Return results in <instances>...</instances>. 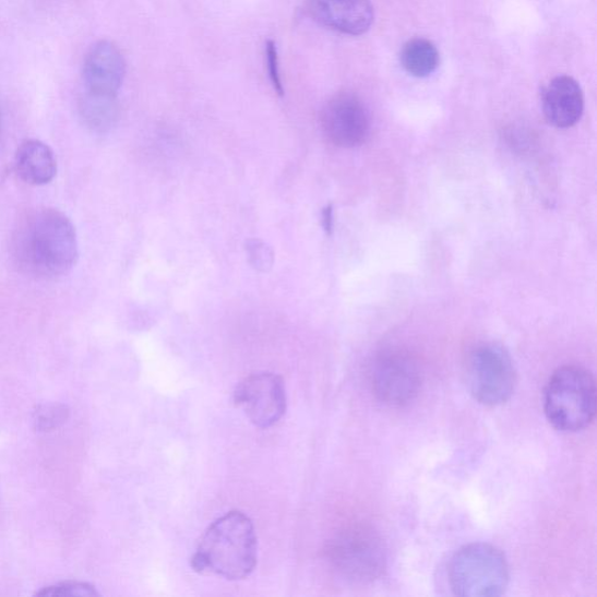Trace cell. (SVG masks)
Instances as JSON below:
<instances>
[{
    "label": "cell",
    "instance_id": "cell-1",
    "mask_svg": "<svg viewBox=\"0 0 597 597\" xmlns=\"http://www.w3.org/2000/svg\"><path fill=\"white\" fill-rule=\"evenodd\" d=\"M11 253L15 265L27 276L57 279L67 275L79 259L73 222L55 208L29 212L13 231Z\"/></svg>",
    "mask_w": 597,
    "mask_h": 597
},
{
    "label": "cell",
    "instance_id": "cell-2",
    "mask_svg": "<svg viewBox=\"0 0 597 597\" xmlns=\"http://www.w3.org/2000/svg\"><path fill=\"white\" fill-rule=\"evenodd\" d=\"M258 564V537L251 520L232 511L215 521L202 536L192 558L195 572L227 580L249 576Z\"/></svg>",
    "mask_w": 597,
    "mask_h": 597
},
{
    "label": "cell",
    "instance_id": "cell-3",
    "mask_svg": "<svg viewBox=\"0 0 597 597\" xmlns=\"http://www.w3.org/2000/svg\"><path fill=\"white\" fill-rule=\"evenodd\" d=\"M546 418L560 432L576 433L588 428L596 415V384L585 368H559L545 389Z\"/></svg>",
    "mask_w": 597,
    "mask_h": 597
},
{
    "label": "cell",
    "instance_id": "cell-4",
    "mask_svg": "<svg viewBox=\"0 0 597 597\" xmlns=\"http://www.w3.org/2000/svg\"><path fill=\"white\" fill-rule=\"evenodd\" d=\"M449 582L457 596H501L510 582L508 560L497 546L466 545L451 558Z\"/></svg>",
    "mask_w": 597,
    "mask_h": 597
},
{
    "label": "cell",
    "instance_id": "cell-5",
    "mask_svg": "<svg viewBox=\"0 0 597 597\" xmlns=\"http://www.w3.org/2000/svg\"><path fill=\"white\" fill-rule=\"evenodd\" d=\"M466 383L470 395L480 404H505L514 396L517 386L513 358L499 345L476 347L468 356Z\"/></svg>",
    "mask_w": 597,
    "mask_h": 597
},
{
    "label": "cell",
    "instance_id": "cell-6",
    "mask_svg": "<svg viewBox=\"0 0 597 597\" xmlns=\"http://www.w3.org/2000/svg\"><path fill=\"white\" fill-rule=\"evenodd\" d=\"M336 566L355 582H372L386 569L385 546L377 534L358 528L341 536L332 551Z\"/></svg>",
    "mask_w": 597,
    "mask_h": 597
},
{
    "label": "cell",
    "instance_id": "cell-7",
    "mask_svg": "<svg viewBox=\"0 0 597 597\" xmlns=\"http://www.w3.org/2000/svg\"><path fill=\"white\" fill-rule=\"evenodd\" d=\"M234 401L261 429L276 425L286 413L284 382L275 373L251 374L237 385Z\"/></svg>",
    "mask_w": 597,
    "mask_h": 597
},
{
    "label": "cell",
    "instance_id": "cell-8",
    "mask_svg": "<svg viewBox=\"0 0 597 597\" xmlns=\"http://www.w3.org/2000/svg\"><path fill=\"white\" fill-rule=\"evenodd\" d=\"M321 127L333 145L354 148L366 143L370 132V116L360 97L339 93L323 108Z\"/></svg>",
    "mask_w": 597,
    "mask_h": 597
},
{
    "label": "cell",
    "instance_id": "cell-9",
    "mask_svg": "<svg viewBox=\"0 0 597 597\" xmlns=\"http://www.w3.org/2000/svg\"><path fill=\"white\" fill-rule=\"evenodd\" d=\"M370 384L374 396L390 406H403L413 402L421 387L418 366L401 354H387L373 363Z\"/></svg>",
    "mask_w": 597,
    "mask_h": 597
},
{
    "label": "cell",
    "instance_id": "cell-10",
    "mask_svg": "<svg viewBox=\"0 0 597 597\" xmlns=\"http://www.w3.org/2000/svg\"><path fill=\"white\" fill-rule=\"evenodd\" d=\"M306 10L319 25L348 36H362L374 16L370 0H307Z\"/></svg>",
    "mask_w": 597,
    "mask_h": 597
},
{
    "label": "cell",
    "instance_id": "cell-11",
    "mask_svg": "<svg viewBox=\"0 0 597 597\" xmlns=\"http://www.w3.org/2000/svg\"><path fill=\"white\" fill-rule=\"evenodd\" d=\"M127 72L124 57L114 43H97L84 61L85 92L116 98Z\"/></svg>",
    "mask_w": 597,
    "mask_h": 597
},
{
    "label": "cell",
    "instance_id": "cell-12",
    "mask_svg": "<svg viewBox=\"0 0 597 597\" xmlns=\"http://www.w3.org/2000/svg\"><path fill=\"white\" fill-rule=\"evenodd\" d=\"M541 106L550 124L558 129H569L574 127L584 114V93L574 79L558 76L544 88Z\"/></svg>",
    "mask_w": 597,
    "mask_h": 597
},
{
    "label": "cell",
    "instance_id": "cell-13",
    "mask_svg": "<svg viewBox=\"0 0 597 597\" xmlns=\"http://www.w3.org/2000/svg\"><path fill=\"white\" fill-rule=\"evenodd\" d=\"M15 172L32 186H44L53 181L58 172L55 152L38 140H27L21 144L14 157Z\"/></svg>",
    "mask_w": 597,
    "mask_h": 597
},
{
    "label": "cell",
    "instance_id": "cell-14",
    "mask_svg": "<svg viewBox=\"0 0 597 597\" xmlns=\"http://www.w3.org/2000/svg\"><path fill=\"white\" fill-rule=\"evenodd\" d=\"M401 62L408 74L428 77L437 71L440 57L435 45L430 40L413 39L403 47Z\"/></svg>",
    "mask_w": 597,
    "mask_h": 597
},
{
    "label": "cell",
    "instance_id": "cell-15",
    "mask_svg": "<svg viewBox=\"0 0 597 597\" xmlns=\"http://www.w3.org/2000/svg\"><path fill=\"white\" fill-rule=\"evenodd\" d=\"M81 114L84 122L92 129L106 131L117 121L118 109L116 98L85 92L81 100Z\"/></svg>",
    "mask_w": 597,
    "mask_h": 597
},
{
    "label": "cell",
    "instance_id": "cell-16",
    "mask_svg": "<svg viewBox=\"0 0 597 597\" xmlns=\"http://www.w3.org/2000/svg\"><path fill=\"white\" fill-rule=\"evenodd\" d=\"M70 408L59 403H47L38 406L33 413V422L39 432H52L70 418Z\"/></svg>",
    "mask_w": 597,
    "mask_h": 597
},
{
    "label": "cell",
    "instance_id": "cell-17",
    "mask_svg": "<svg viewBox=\"0 0 597 597\" xmlns=\"http://www.w3.org/2000/svg\"><path fill=\"white\" fill-rule=\"evenodd\" d=\"M37 596L40 597H96L99 593L87 583L67 582L43 588Z\"/></svg>",
    "mask_w": 597,
    "mask_h": 597
},
{
    "label": "cell",
    "instance_id": "cell-18",
    "mask_svg": "<svg viewBox=\"0 0 597 597\" xmlns=\"http://www.w3.org/2000/svg\"><path fill=\"white\" fill-rule=\"evenodd\" d=\"M247 253L252 267L261 272L270 271L275 262V253L261 240H249Z\"/></svg>",
    "mask_w": 597,
    "mask_h": 597
},
{
    "label": "cell",
    "instance_id": "cell-19",
    "mask_svg": "<svg viewBox=\"0 0 597 597\" xmlns=\"http://www.w3.org/2000/svg\"><path fill=\"white\" fill-rule=\"evenodd\" d=\"M265 57L268 77L273 85V89H275L279 96H284L285 92L279 70L278 48L275 41L267 40L265 44Z\"/></svg>",
    "mask_w": 597,
    "mask_h": 597
},
{
    "label": "cell",
    "instance_id": "cell-20",
    "mask_svg": "<svg viewBox=\"0 0 597 597\" xmlns=\"http://www.w3.org/2000/svg\"><path fill=\"white\" fill-rule=\"evenodd\" d=\"M321 224L323 230L327 232V235L333 234V227H334V210L332 204H329L327 207L323 208L321 213Z\"/></svg>",
    "mask_w": 597,
    "mask_h": 597
},
{
    "label": "cell",
    "instance_id": "cell-21",
    "mask_svg": "<svg viewBox=\"0 0 597 597\" xmlns=\"http://www.w3.org/2000/svg\"><path fill=\"white\" fill-rule=\"evenodd\" d=\"M2 126H3V117H2V112H0V131H2Z\"/></svg>",
    "mask_w": 597,
    "mask_h": 597
}]
</instances>
